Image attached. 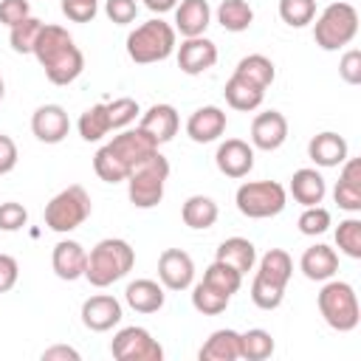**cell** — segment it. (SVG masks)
Instances as JSON below:
<instances>
[{
    "label": "cell",
    "mask_w": 361,
    "mask_h": 361,
    "mask_svg": "<svg viewBox=\"0 0 361 361\" xmlns=\"http://www.w3.org/2000/svg\"><path fill=\"white\" fill-rule=\"evenodd\" d=\"M20 279V265L11 254H0V293H8Z\"/></svg>",
    "instance_id": "49"
},
{
    "label": "cell",
    "mask_w": 361,
    "mask_h": 361,
    "mask_svg": "<svg viewBox=\"0 0 361 361\" xmlns=\"http://www.w3.org/2000/svg\"><path fill=\"white\" fill-rule=\"evenodd\" d=\"M175 34L178 31L169 23H164L161 17L147 20L127 34V56L138 65L164 62L175 51Z\"/></svg>",
    "instance_id": "4"
},
{
    "label": "cell",
    "mask_w": 361,
    "mask_h": 361,
    "mask_svg": "<svg viewBox=\"0 0 361 361\" xmlns=\"http://www.w3.org/2000/svg\"><path fill=\"white\" fill-rule=\"evenodd\" d=\"M85 265H87V251L82 248V243L76 240H59L51 251V268L59 279L73 282L79 276H85Z\"/></svg>",
    "instance_id": "18"
},
{
    "label": "cell",
    "mask_w": 361,
    "mask_h": 361,
    "mask_svg": "<svg viewBox=\"0 0 361 361\" xmlns=\"http://www.w3.org/2000/svg\"><path fill=\"white\" fill-rule=\"evenodd\" d=\"M234 73H237L240 79H245V82L262 87V90L276 79V68H274V62H271L265 54H248V56H243V59L237 62Z\"/></svg>",
    "instance_id": "31"
},
{
    "label": "cell",
    "mask_w": 361,
    "mask_h": 361,
    "mask_svg": "<svg viewBox=\"0 0 361 361\" xmlns=\"http://www.w3.org/2000/svg\"><path fill=\"white\" fill-rule=\"evenodd\" d=\"M274 355V336L262 327H251L240 333V358L245 361H265Z\"/></svg>",
    "instance_id": "34"
},
{
    "label": "cell",
    "mask_w": 361,
    "mask_h": 361,
    "mask_svg": "<svg viewBox=\"0 0 361 361\" xmlns=\"http://www.w3.org/2000/svg\"><path fill=\"white\" fill-rule=\"evenodd\" d=\"M76 127H79V135H82L85 141H102V138L113 130V127H110V116H107V104H104V102L90 104V107L79 116Z\"/></svg>",
    "instance_id": "33"
},
{
    "label": "cell",
    "mask_w": 361,
    "mask_h": 361,
    "mask_svg": "<svg viewBox=\"0 0 361 361\" xmlns=\"http://www.w3.org/2000/svg\"><path fill=\"white\" fill-rule=\"evenodd\" d=\"M285 299V288L274 285V282H265L254 274V282H251V302L259 307V310H276Z\"/></svg>",
    "instance_id": "41"
},
{
    "label": "cell",
    "mask_w": 361,
    "mask_h": 361,
    "mask_svg": "<svg viewBox=\"0 0 361 361\" xmlns=\"http://www.w3.org/2000/svg\"><path fill=\"white\" fill-rule=\"evenodd\" d=\"M288 138V118L279 110H265L257 113L251 121V144L262 152H274L285 144Z\"/></svg>",
    "instance_id": "15"
},
{
    "label": "cell",
    "mask_w": 361,
    "mask_h": 361,
    "mask_svg": "<svg viewBox=\"0 0 361 361\" xmlns=\"http://www.w3.org/2000/svg\"><path fill=\"white\" fill-rule=\"evenodd\" d=\"M338 73L347 85H361V51L358 48H350L341 62H338Z\"/></svg>",
    "instance_id": "48"
},
{
    "label": "cell",
    "mask_w": 361,
    "mask_h": 361,
    "mask_svg": "<svg viewBox=\"0 0 361 361\" xmlns=\"http://www.w3.org/2000/svg\"><path fill=\"white\" fill-rule=\"evenodd\" d=\"M93 212V203H90V195L85 186L73 183L62 192H56L48 206H45V226L56 234H68L73 228H79Z\"/></svg>",
    "instance_id": "7"
},
{
    "label": "cell",
    "mask_w": 361,
    "mask_h": 361,
    "mask_svg": "<svg viewBox=\"0 0 361 361\" xmlns=\"http://www.w3.org/2000/svg\"><path fill=\"white\" fill-rule=\"evenodd\" d=\"M234 203H237L240 214H245L251 220H265V217L282 214V209L288 206V192L276 180H245L237 189Z\"/></svg>",
    "instance_id": "8"
},
{
    "label": "cell",
    "mask_w": 361,
    "mask_h": 361,
    "mask_svg": "<svg viewBox=\"0 0 361 361\" xmlns=\"http://www.w3.org/2000/svg\"><path fill=\"white\" fill-rule=\"evenodd\" d=\"M313 20V39L322 51H338L350 45L358 34V11L353 3H330Z\"/></svg>",
    "instance_id": "5"
},
{
    "label": "cell",
    "mask_w": 361,
    "mask_h": 361,
    "mask_svg": "<svg viewBox=\"0 0 361 361\" xmlns=\"http://www.w3.org/2000/svg\"><path fill=\"white\" fill-rule=\"evenodd\" d=\"M158 279L166 290H186L195 282V262L183 248H164L158 257Z\"/></svg>",
    "instance_id": "11"
},
{
    "label": "cell",
    "mask_w": 361,
    "mask_h": 361,
    "mask_svg": "<svg viewBox=\"0 0 361 361\" xmlns=\"http://www.w3.org/2000/svg\"><path fill=\"white\" fill-rule=\"evenodd\" d=\"M107 147H110L113 155L127 166V172H133L138 164H144L149 155L158 152L155 138L147 135L141 127H135V130H121L118 135H113V141H107Z\"/></svg>",
    "instance_id": "10"
},
{
    "label": "cell",
    "mask_w": 361,
    "mask_h": 361,
    "mask_svg": "<svg viewBox=\"0 0 361 361\" xmlns=\"http://www.w3.org/2000/svg\"><path fill=\"white\" fill-rule=\"evenodd\" d=\"M144 6L155 14H164V11H172L178 6V0H144Z\"/></svg>",
    "instance_id": "52"
},
{
    "label": "cell",
    "mask_w": 361,
    "mask_h": 361,
    "mask_svg": "<svg viewBox=\"0 0 361 361\" xmlns=\"http://www.w3.org/2000/svg\"><path fill=\"white\" fill-rule=\"evenodd\" d=\"M217 62V45L206 37H183L178 45V68L186 76H200Z\"/></svg>",
    "instance_id": "12"
},
{
    "label": "cell",
    "mask_w": 361,
    "mask_h": 361,
    "mask_svg": "<svg viewBox=\"0 0 361 361\" xmlns=\"http://www.w3.org/2000/svg\"><path fill=\"white\" fill-rule=\"evenodd\" d=\"M336 245L350 259H361V220L358 217H347V220L338 223V228H336Z\"/></svg>",
    "instance_id": "39"
},
{
    "label": "cell",
    "mask_w": 361,
    "mask_h": 361,
    "mask_svg": "<svg viewBox=\"0 0 361 361\" xmlns=\"http://www.w3.org/2000/svg\"><path fill=\"white\" fill-rule=\"evenodd\" d=\"M290 195L302 206H319L324 200V195H327V183H324V178H322L319 169L305 166V169H296L293 172V178H290Z\"/></svg>",
    "instance_id": "25"
},
{
    "label": "cell",
    "mask_w": 361,
    "mask_h": 361,
    "mask_svg": "<svg viewBox=\"0 0 361 361\" xmlns=\"http://www.w3.org/2000/svg\"><path fill=\"white\" fill-rule=\"evenodd\" d=\"M17 158H20V152H17L14 138L0 133V175H8L17 166Z\"/></svg>",
    "instance_id": "50"
},
{
    "label": "cell",
    "mask_w": 361,
    "mask_h": 361,
    "mask_svg": "<svg viewBox=\"0 0 361 361\" xmlns=\"http://www.w3.org/2000/svg\"><path fill=\"white\" fill-rule=\"evenodd\" d=\"M307 155H310V161H313L316 166H324V169L341 166V164L347 161V141H344L338 133L324 130V133H319V135L310 138Z\"/></svg>",
    "instance_id": "22"
},
{
    "label": "cell",
    "mask_w": 361,
    "mask_h": 361,
    "mask_svg": "<svg viewBox=\"0 0 361 361\" xmlns=\"http://www.w3.org/2000/svg\"><path fill=\"white\" fill-rule=\"evenodd\" d=\"M138 127H141L147 135H152L155 144L161 147V144H166V141L175 138V133H178V127H180V118H178V110H175L172 104H152V107L141 116Z\"/></svg>",
    "instance_id": "20"
},
{
    "label": "cell",
    "mask_w": 361,
    "mask_h": 361,
    "mask_svg": "<svg viewBox=\"0 0 361 361\" xmlns=\"http://www.w3.org/2000/svg\"><path fill=\"white\" fill-rule=\"evenodd\" d=\"M99 11V0H62V14L73 23H90Z\"/></svg>",
    "instance_id": "46"
},
{
    "label": "cell",
    "mask_w": 361,
    "mask_h": 361,
    "mask_svg": "<svg viewBox=\"0 0 361 361\" xmlns=\"http://www.w3.org/2000/svg\"><path fill=\"white\" fill-rule=\"evenodd\" d=\"M279 17L290 28H305L316 17V0H279Z\"/></svg>",
    "instance_id": "40"
},
{
    "label": "cell",
    "mask_w": 361,
    "mask_h": 361,
    "mask_svg": "<svg viewBox=\"0 0 361 361\" xmlns=\"http://www.w3.org/2000/svg\"><path fill=\"white\" fill-rule=\"evenodd\" d=\"M3 96H6V85H3V79H0V102H3Z\"/></svg>",
    "instance_id": "53"
},
{
    "label": "cell",
    "mask_w": 361,
    "mask_h": 361,
    "mask_svg": "<svg viewBox=\"0 0 361 361\" xmlns=\"http://www.w3.org/2000/svg\"><path fill=\"white\" fill-rule=\"evenodd\" d=\"M42 361H79V353L68 344H54V347L42 350Z\"/></svg>",
    "instance_id": "51"
},
{
    "label": "cell",
    "mask_w": 361,
    "mask_h": 361,
    "mask_svg": "<svg viewBox=\"0 0 361 361\" xmlns=\"http://www.w3.org/2000/svg\"><path fill=\"white\" fill-rule=\"evenodd\" d=\"M28 14H31L28 0H0V23H3V25L11 28V25L23 23Z\"/></svg>",
    "instance_id": "47"
},
{
    "label": "cell",
    "mask_w": 361,
    "mask_h": 361,
    "mask_svg": "<svg viewBox=\"0 0 361 361\" xmlns=\"http://www.w3.org/2000/svg\"><path fill=\"white\" fill-rule=\"evenodd\" d=\"M217 23L231 34L248 31L254 23V8L245 0H223L217 6Z\"/></svg>",
    "instance_id": "32"
},
{
    "label": "cell",
    "mask_w": 361,
    "mask_h": 361,
    "mask_svg": "<svg viewBox=\"0 0 361 361\" xmlns=\"http://www.w3.org/2000/svg\"><path fill=\"white\" fill-rule=\"evenodd\" d=\"M104 14L116 25H130L138 17V3L135 0H107L104 3Z\"/></svg>",
    "instance_id": "45"
},
{
    "label": "cell",
    "mask_w": 361,
    "mask_h": 361,
    "mask_svg": "<svg viewBox=\"0 0 361 361\" xmlns=\"http://www.w3.org/2000/svg\"><path fill=\"white\" fill-rule=\"evenodd\" d=\"M28 223V212L17 200L0 203V231H20Z\"/></svg>",
    "instance_id": "44"
},
{
    "label": "cell",
    "mask_w": 361,
    "mask_h": 361,
    "mask_svg": "<svg viewBox=\"0 0 361 361\" xmlns=\"http://www.w3.org/2000/svg\"><path fill=\"white\" fill-rule=\"evenodd\" d=\"M133 265H135L133 245L127 240H121V237H104L87 254L85 279L93 288H107V285L124 279L133 271Z\"/></svg>",
    "instance_id": "2"
},
{
    "label": "cell",
    "mask_w": 361,
    "mask_h": 361,
    "mask_svg": "<svg viewBox=\"0 0 361 361\" xmlns=\"http://www.w3.org/2000/svg\"><path fill=\"white\" fill-rule=\"evenodd\" d=\"M299 231L305 237H316V234H324L330 228V212L324 206H305V212L299 214Z\"/></svg>",
    "instance_id": "43"
},
{
    "label": "cell",
    "mask_w": 361,
    "mask_h": 361,
    "mask_svg": "<svg viewBox=\"0 0 361 361\" xmlns=\"http://www.w3.org/2000/svg\"><path fill=\"white\" fill-rule=\"evenodd\" d=\"M214 164L226 178L240 180L254 169V147L243 138H226L214 152Z\"/></svg>",
    "instance_id": "13"
},
{
    "label": "cell",
    "mask_w": 361,
    "mask_h": 361,
    "mask_svg": "<svg viewBox=\"0 0 361 361\" xmlns=\"http://www.w3.org/2000/svg\"><path fill=\"white\" fill-rule=\"evenodd\" d=\"M217 203L209 197V195H192L186 197V203L180 206V220L195 228V231H203V228H212L217 223Z\"/></svg>",
    "instance_id": "29"
},
{
    "label": "cell",
    "mask_w": 361,
    "mask_h": 361,
    "mask_svg": "<svg viewBox=\"0 0 361 361\" xmlns=\"http://www.w3.org/2000/svg\"><path fill=\"white\" fill-rule=\"evenodd\" d=\"M333 200L344 212H353V214L361 212V161L358 158L347 155V161L341 164V175L333 189Z\"/></svg>",
    "instance_id": "19"
},
{
    "label": "cell",
    "mask_w": 361,
    "mask_h": 361,
    "mask_svg": "<svg viewBox=\"0 0 361 361\" xmlns=\"http://www.w3.org/2000/svg\"><path fill=\"white\" fill-rule=\"evenodd\" d=\"M299 271H302L307 279H313V282H327V279H333L336 271H338V254H336L330 245L316 243V245L305 248V254H302V259H299Z\"/></svg>",
    "instance_id": "21"
},
{
    "label": "cell",
    "mask_w": 361,
    "mask_h": 361,
    "mask_svg": "<svg viewBox=\"0 0 361 361\" xmlns=\"http://www.w3.org/2000/svg\"><path fill=\"white\" fill-rule=\"evenodd\" d=\"M121 322V302L110 293H96L82 302V324L93 333H107Z\"/></svg>",
    "instance_id": "14"
},
{
    "label": "cell",
    "mask_w": 361,
    "mask_h": 361,
    "mask_svg": "<svg viewBox=\"0 0 361 361\" xmlns=\"http://www.w3.org/2000/svg\"><path fill=\"white\" fill-rule=\"evenodd\" d=\"M169 178V161L155 152L127 175V197L135 209H152L164 200V186Z\"/></svg>",
    "instance_id": "6"
},
{
    "label": "cell",
    "mask_w": 361,
    "mask_h": 361,
    "mask_svg": "<svg viewBox=\"0 0 361 361\" xmlns=\"http://www.w3.org/2000/svg\"><path fill=\"white\" fill-rule=\"evenodd\" d=\"M200 361H237L240 358V333L231 330V327H223V330H214L200 353H197Z\"/></svg>",
    "instance_id": "26"
},
{
    "label": "cell",
    "mask_w": 361,
    "mask_h": 361,
    "mask_svg": "<svg viewBox=\"0 0 361 361\" xmlns=\"http://www.w3.org/2000/svg\"><path fill=\"white\" fill-rule=\"evenodd\" d=\"M226 133V110H220L217 104H203L197 107L189 121H186V135L195 144H212Z\"/></svg>",
    "instance_id": "17"
},
{
    "label": "cell",
    "mask_w": 361,
    "mask_h": 361,
    "mask_svg": "<svg viewBox=\"0 0 361 361\" xmlns=\"http://www.w3.org/2000/svg\"><path fill=\"white\" fill-rule=\"evenodd\" d=\"M124 299L135 313H158L166 302V293L164 285H158L155 279H135L127 285Z\"/></svg>",
    "instance_id": "24"
},
{
    "label": "cell",
    "mask_w": 361,
    "mask_h": 361,
    "mask_svg": "<svg viewBox=\"0 0 361 361\" xmlns=\"http://www.w3.org/2000/svg\"><path fill=\"white\" fill-rule=\"evenodd\" d=\"M228 302H231L228 293L212 288V285L203 282V279L192 288V307H195L197 313H203V316H217V313H223V310L228 307Z\"/></svg>",
    "instance_id": "35"
},
{
    "label": "cell",
    "mask_w": 361,
    "mask_h": 361,
    "mask_svg": "<svg viewBox=\"0 0 361 361\" xmlns=\"http://www.w3.org/2000/svg\"><path fill=\"white\" fill-rule=\"evenodd\" d=\"M104 104H107V116H110V127L113 130H124L141 113L138 110V102L130 99V96H121V99H113V102H104Z\"/></svg>",
    "instance_id": "42"
},
{
    "label": "cell",
    "mask_w": 361,
    "mask_h": 361,
    "mask_svg": "<svg viewBox=\"0 0 361 361\" xmlns=\"http://www.w3.org/2000/svg\"><path fill=\"white\" fill-rule=\"evenodd\" d=\"M203 282H209L212 288H217V290H223V293L234 296V293L240 290V285H243V274H240V271H234L231 265H226V262L214 259V262L203 271Z\"/></svg>",
    "instance_id": "36"
},
{
    "label": "cell",
    "mask_w": 361,
    "mask_h": 361,
    "mask_svg": "<svg viewBox=\"0 0 361 361\" xmlns=\"http://www.w3.org/2000/svg\"><path fill=\"white\" fill-rule=\"evenodd\" d=\"M71 130V118L62 104H42L31 116V133L42 144H59Z\"/></svg>",
    "instance_id": "16"
},
{
    "label": "cell",
    "mask_w": 361,
    "mask_h": 361,
    "mask_svg": "<svg viewBox=\"0 0 361 361\" xmlns=\"http://www.w3.org/2000/svg\"><path fill=\"white\" fill-rule=\"evenodd\" d=\"M290 274H293V259H290L288 251H282V248H271V251L262 254L259 268H257V276H259V279L274 282V285H279V288H288Z\"/></svg>",
    "instance_id": "30"
},
{
    "label": "cell",
    "mask_w": 361,
    "mask_h": 361,
    "mask_svg": "<svg viewBox=\"0 0 361 361\" xmlns=\"http://www.w3.org/2000/svg\"><path fill=\"white\" fill-rule=\"evenodd\" d=\"M223 96H226L228 107L243 110V113H251V110H257V107L262 104L265 90L257 87V85H251V82H245V79H240L237 73H231V79H228L226 87H223Z\"/></svg>",
    "instance_id": "28"
},
{
    "label": "cell",
    "mask_w": 361,
    "mask_h": 361,
    "mask_svg": "<svg viewBox=\"0 0 361 361\" xmlns=\"http://www.w3.org/2000/svg\"><path fill=\"white\" fill-rule=\"evenodd\" d=\"M31 54L42 65L48 82L54 85H71L85 71V56L62 25H42Z\"/></svg>",
    "instance_id": "1"
},
{
    "label": "cell",
    "mask_w": 361,
    "mask_h": 361,
    "mask_svg": "<svg viewBox=\"0 0 361 361\" xmlns=\"http://www.w3.org/2000/svg\"><path fill=\"white\" fill-rule=\"evenodd\" d=\"M110 353L116 361H161L164 358V347L158 344V338H152V333L147 327H121L113 341H110Z\"/></svg>",
    "instance_id": "9"
},
{
    "label": "cell",
    "mask_w": 361,
    "mask_h": 361,
    "mask_svg": "<svg viewBox=\"0 0 361 361\" xmlns=\"http://www.w3.org/2000/svg\"><path fill=\"white\" fill-rule=\"evenodd\" d=\"M93 172L104 180V183H121V180H127V166L113 155V149L104 144V147H99L96 149V155H93Z\"/></svg>",
    "instance_id": "37"
},
{
    "label": "cell",
    "mask_w": 361,
    "mask_h": 361,
    "mask_svg": "<svg viewBox=\"0 0 361 361\" xmlns=\"http://www.w3.org/2000/svg\"><path fill=\"white\" fill-rule=\"evenodd\" d=\"M212 23V8L206 0H180L175 6V31L183 37H203Z\"/></svg>",
    "instance_id": "23"
},
{
    "label": "cell",
    "mask_w": 361,
    "mask_h": 361,
    "mask_svg": "<svg viewBox=\"0 0 361 361\" xmlns=\"http://www.w3.org/2000/svg\"><path fill=\"white\" fill-rule=\"evenodd\" d=\"M316 305H319V313H322L324 324L333 327V330H338V333H350L361 322L358 296H355V288L350 282L327 279L324 288L316 296Z\"/></svg>",
    "instance_id": "3"
},
{
    "label": "cell",
    "mask_w": 361,
    "mask_h": 361,
    "mask_svg": "<svg viewBox=\"0 0 361 361\" xmlns=\"http://www.w3.org/2000/svg\"><path fill=\"white\" fill-rule=\"evenodd\" d=\"M42 20H37V17H25L23 23H17V25H11V34H8V42H11V48L17 51V54H31L34 51V45H37V37H39V31H42Z\"/></svg>",
    "instance_id": "38"
},
{
    "label": "cell",
    "mask_w": 361,
    "mask_h": 361,
    "mask_svg": "<svg viewBox=\"0 0 361 361\" xmlns=\"http://www.w3.org/2000/svg\"><path fill=\"white\" fill-rule=\"evenodd\" d=\"M214 259L231 265L234 271H240V274L245 276V274L254 268V262H257V248H254V243L245 240V237H228V240H223V243L217 245Z\"/></svg>",
    "instance_id": "27"
}]
</instances>
